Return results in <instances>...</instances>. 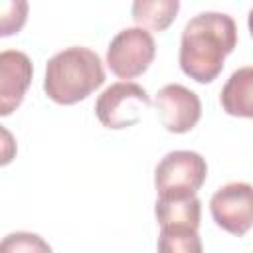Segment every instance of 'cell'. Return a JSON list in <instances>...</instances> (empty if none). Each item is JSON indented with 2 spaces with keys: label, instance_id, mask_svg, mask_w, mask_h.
Instances as JSON below:
<instances>
[{
  "label": "cell",
  "instance_id": "cell-1",
  "mask_svg": "<svg viewBox=\"0 0 253 253\" xmlns=\"http://www.w3.org/2000/svg\"><path fill=\"white\" fill-rule=\"evenodd\" d=\"M237 43V24L223 12H200L182 30L180 67L198 83H211Z\"/></svg>",
  "mask_w": 253,
  "mask_h": 253
},
{
  "label": "cell",
  "instance_id": "cell-2",
  "mask_svg": "<svg viewBox=\"0 0 253 253\" xmlns=\"http://www.w3.org/2000/svg\"><path fill=\"white\" fill-rule=\"evenodd\" d=\"M105 81L101 57L83 45H71L49 57L45 65L43 91L59 105H73L87 99Z\"/></svg>",
  "mask_w": 253,
  "mask_h": 253
},
{
  "label": "cell",
  "instance_id": "cell-3",
  "mask_svg": "<svg viewBox=\"0 0 253 253\" xmlns=\"http://www.w3.org/2000/svg\"><path fill=\"white\" fill-rule=\"evenodd\" d=\"M156 53L154 38L138 26L121 30L107 47V65L121 79L142 75Z\"/></svg>",
  "mask_w": 253,
  "mask_h": 253
},
{
  "label": "cell",
  "instance_id": "cell-4",
  "mask_svg": "<svg viewBox=\"0 0 253 253\" xmlns=\"http://www.w3.org/2000/svg\"><path fill=\"white\" fill-rule=\"evenodd\" d=\"M150 97L144 87L130 81L109 85L95 103L97 119L107 128H126L140 121L142 111L148 109Z\"/></svg>",
  "mask_w": 253,
  "mask_h": 253
},
{
  "label": "cell",
  "instance_id": "cell-5",
  "mask_svg": "<svg viewBox=\"0 0 253 253\" xmlns=\"http://www.w3.org/2000/svg\"><path fill=\"white\" fill-rule=\"evenodd\" d=\"M208 176L206 160L194 150H172L154 168L158 196L196 194Z\"/></svg>",
  "mask_w": 253,
  "mask_h": 253
},
{
  "label": "cell",
  "instance_id": "cell-6",
  "mask_svg": "<svg viewBox=\"0 0 253 253\" xmlns=\"http://www.w3.org/2000/svg\"><path fill=\"white\" fill-rule=\"evenodd\" d=\"M210 211L213 221L241 237L253 223V190L247 182H229L221 186L210 200Z\"/></svg>",
  "mask_w": 253,
  "mask_h": 253
},
{
  "label": "cell",
  "instance_id": "cell-7",
  "mask_svg": "<svg viewBox=\"0 0 253 253\" xmlns=\"http://www.w3.org/2000/svg\"><path fill=\"white\" fill-rule=\"evenodd\" d=\"M154 111H156V119L168 132L182 134L192 130L200 121L202 103L192 89L180 83H170L156 93Z\"/></svg>",
  "mask_w": 253,
  "mask_h": 253
},
{
  "label": "cell",
  "instance_id": "cell-8",
  "mask_svg": "<svg viewBox=\"0 0 253 253\" xmlns=\"http://www.w3.org/2000/svg\"><path fill=\"white\" fill-rule=\"evenodd\" d=\"M32 59L18 49L0 51V117L12 115L32 83Z\"/></svg>",
  "mask_w": 253,
  "mask_h": 253
},
{
  "label": "cell",
  "instance_id": "cell-9",
  "mask_svg": "<svg viewBox=\"0 0 253 253\" xmlns=\"http://www.w3.org/2000/svg\"><path fill=\"white\" fill-rule=\"evenodd\" d=\"M154 213L160 223V229L198 231L202 217V202L196 194H166L158 196Z\"/></svg>",
  "mask_w": 253,
  "mask_h": 253
},
{
  "label": "cell",
  "instance_id": "cell-10",
  "mask_svg": "<svg viewBox=\"0 0 253 253\" xmlns=\"http://www.w3.org/2000/svg\"><path fill=\"white\" fill-rule=\"evenodd\" d=\"M221 107L233 117H253V67L245 65L233 71L219 95Z\"/></svg>",
  "mask_w": 253,
  "mask_h": 253
},
{
  "label": "cell",
  "instance_id": "cell-11",
  "mask_svg": "<svg viewBox=\"0 0 253 253\" xmlns=\"http://www.w3.org/2000/svg\"><path fill=\"white\" fill-rule=\"evenodd\" d=\"M180 10L178 0H136L132 4V20L142 30H166Z\"/></svg>",
  "mask_w": 253,
  "mask_h": 253
},
{
  "label": "cell",
  "instance_id": "cell-12",
  "mask_svg": "<svg viewBox=\"0 0 253 253\" xmlns=\"http://www.w3.org/2000/svg\"><path fill=\"white\" fill-rule=\"evenodd\" d=\"M158 253H204V247L198 231L160 229Z\"/></svg>",
  "mask_w": 253,
  "mask_h": 253
},
{
  "label": "cell",
  "instance_id": "cell-13",
  "mask_svg": "<svg viewBox=\"0 0 253 253\" xmlns=\"http://www.w3.org/2000/svg\"><path fill=\"white\" fill-rule=\"evenodd\" d=\"M0 253H53L47 241L32 231H14L0 239Z\"/></svg>",
  "mask_w": 253,
  "mask_h": 253
},
{
  "label": "cell",
  "instance_id": "cell-14",
  "mask_svg": "<svg viewBox=\"0 0 253 253\" xmlns=\"http://www.w3.org/2000/svg\"><path fill=\"white\" fill-rule=\"evenodd\" d=\"M26 0H0V38L18 34L28 20Z\"/></svg>",
  "mask_w": 253,
  "mask_h": 253
},
{
  "label": "cell",
  "instance_id": "cell-15",
  "mask_svg": "<svg viewBox=\"0 0 253 253\" xmlns=\"http://www.w3.org/2000/svg\"><path fill=\"white\" fill-rule=\"evenodd\" d=\"M16 152H18V144H16L14 134L6 126L0 125V166L10 164L16 158Z\"/></svg>",
  "mask_w": 253,
  "mask_h": 253
}]
</instances>
